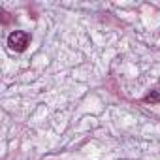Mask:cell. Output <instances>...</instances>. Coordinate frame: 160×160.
I'll return each mask as SVG.
<instances>
[{
	"label": "cell",
	"instance_id": "obj_1",
	"mask_svg": "<svg viewBox=\"0 0 160 160\" xmlns=\"http://www.w3.org/2000/svg\"><path fill=\"white\" fill-rule=\"evenodd\" d=\"M28 42H30V36L27 32H23V30H15V32H12L8 36V45L13 51H25Z\"/></svg>",
	"mask_w": 160,
	"mask_h": 160
},
{
	"label": "cell",
	"instance_id": "obj_2",
	"mask_svg": "<svg viewBox=\"0 0 160 160\" xmlns=\"http://www.w3.org/2000/svg\"><path fill=\"white\" fill-rule=\"evenodd\" d=\"M145 102H147V104H149V102H151V104L160 102V89H156V91H152L149 96H145Z\"/></svg>",
	"mask_w": 160,
	"mask_h": 160
}]
</instances>
